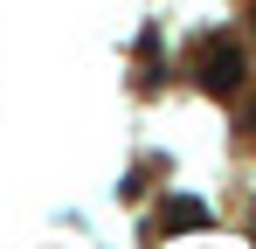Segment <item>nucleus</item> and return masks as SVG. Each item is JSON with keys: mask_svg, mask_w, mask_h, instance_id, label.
Listing matches in <instances>:
<instances>
[{"mask_svg": "<svg viewBox=\"0 0 256 249\" xmlns=\"http://www.w3.org/2000/svg\"><path fill=\"white\" fill-rule=\"evenodd\" d=\"M194 76H201L208 97L242 90V48H236V42H208V48H201V62H194Z\"/></svg>", "mask_w": 256, "mask_h": 249, "instance_id": "nucleus-1", "label": "nucleus"}, {"mask_svg": "<svg viewBox=\"0 0 256 249\" xmlns=\"http://www.w3.org/2000/svg\"><path fill=\"white\" fill-rule=\"evenodd\" d=\"M166 222H173V228H201L208 208H201V201H166Z\"/></svg>", "mask_w": 256, "mask_h": 249, "instance_id": "nucleus-2", "label": "nucleus"}, {"mask_svg": "<svg viewBox=\"0 0 256 249\" xmlns=\"http://www.w3.org/2000/svg\"><path fill=\"white\" fill-rule=\"evenodd\" d=\"M250 35H256V14H250Z\"/></svg>", "mask_w": 256, "mask_h": 249, "instance_id": "nucleus-3", "label": "nucleus"}]
</instances>
